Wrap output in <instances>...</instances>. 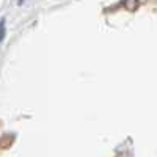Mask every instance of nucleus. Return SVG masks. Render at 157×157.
Returning a JSON list of instances; mask_svg holds the SVG:
<instances>
[{"mask_svg":"<svg viewBox=\"0 0 157 157\" xmlns=\"http://www.w3.org/2000/svg\"><path fill=\"white\" fill-rule=\"evenodd\" d=\"M5 36V21H0V41Z\"/></svg>","mask_w":157,"mask_h":157,"instance_id":"nucleus-1","label":"nucleus"}]
</instances>
